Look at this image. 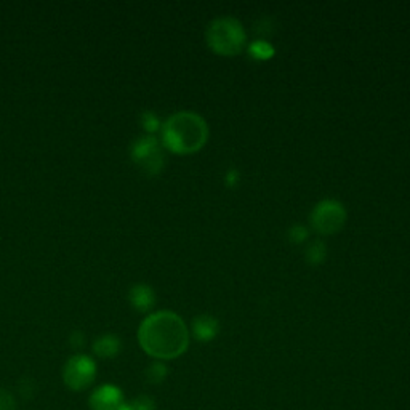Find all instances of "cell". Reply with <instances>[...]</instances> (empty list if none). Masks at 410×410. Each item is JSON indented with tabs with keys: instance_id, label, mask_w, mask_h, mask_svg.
<instances>
[{
	"instance_id": "cell-1",
	"label": "cell",
	"mask_w": 410,
	"mask_h": 410,
	"mask_svg": "<svg viewBox=\"0 0 410 410\" xmlns=\"http://www.w3.org/2000/svg\"><path fill=\"white\" fill-rule=\"evenodd\" d=\"M138 341L146 355L170 361L186 352L190 346V330L176 312L157 311L141 322Z\"/></svg>"
},
{
	"instance_id": "cell-2",
	"label": "cell",
	"mask_w": 410,
	"mask_h": 410,
	"mask_svg": "<svg viewBox=\"0 0 410 410\" xmlns=\"http://www.w3.org/2000/svg\"><path fill=\"white\" fill-rule=\"evenodd\" d=\"M209 127L202 116L191 111L172 114L162 127V145L175 154H194L207 143Z\"/></svg>"
},
{
	"instance_id": "cell-3",
	"label": "cell",
	"mask_w": 410,
	"mask_h": 410,
	"mask_svg": "<svg viewBox=\"0 0 410 410\" xmlns=\"http://www.w3.org/2000/svg\"><path fill=\"white\" fill-rule=\"evenodd\" d=\"M205 37L209 48L220 56H236L242 53L247 45L242 22L231 16H223L210 22Z\"/></svg>"
},
{
	"instance_id": "cell-4",
	"label": "cell",
	"mask_w": 410,
	"mask_h": 410,
	"mask_svg": "<svg viewBox=\"0 0 410 410\" xmlns=\"http://www.w3.org/2000/svg\"><path fill=\"white\" fill-rule=\"evenodd\" d=\"M346 221V210L343 204L335 199H324L311 210L310 225L321 236H333L343 230Z\"/></svg>"
},
{
	"instance_id": "cell-5",
	"label": "cell",
	"mask_w": 410,
	"mask_h": 410,
	"mask_svg": "<svg viewBox=\"0 0 410 410\" xmlns=\"http://www.w3.org/2000/svg\"><path fill=\"white\" fill-rule=\"evenodd\" d=\"M96 364L90 356L76 355L67 359L62 369V381L72 391H84L95 381Z\"/></svg>"
},
{
	"instance_id": "cell-6",
	"label": "cell",
	"mask_w": 410,
	"mask_h": 410,
	"mask_svg": "<svg viewBox=\"0 0 410 410\" xmlns=\"http://www.w3.org/2000/svg\"><path fill=\"white\" fill-rule=\"evenodd\" d=\"M132 159L147 175H157L165 162L162 146L151 135L141 136L132 146Z\"/></svg>"
},
{
	"instance_id": "cell-7",
	"label": "cell",
	"mask_w": 410,
	"mask_h": 410,
	"mask_svg": "<svg viewBox=\"0 0 410 410\" xmlns=\"http://www.w3.org/2000/svg\"><path fill=\"white\" fill-rule=\"evenodd\" d=\"M124 404V395L116 385H102L90 395L88 406L92 410H117Z\"/></svg>"
},
{
	"instance_id": "cell-8",
	"label": "cell",
	"mask_w": 410,
	"mask_h": 410,
	"mask_svg": "<svg viewBox=\"0 0 410 410\" xmlns=\"http://www.w3.org/2000/svg\"><path fill=\"white\" fill-rule=\"evenodd\" d=\"M191 330L192 337L202 341V343H207V341H212L216 338V335L220 332V322L218 319L213 316L201 315L192 319Z\"/></svg>"
},
{
	"instance_id": "cell-9",
	"label": "cell",
	"mask_w": 410,
	"mask_h": 410,
	"mask_svg": "<svg viewBox=\"0 0 410 410\" xmlns=\"http://www.w3.org/2000/svg\"><path fill=\"white\" fill-rule=\"evenodd\" d=\"M128 298L130 303L135 306V310H138L141 312L150 311L154 303H156V297H154L152 289L150 286H146V284H136V286L130 289Z\"/></svg>"
},
{
	"instance_id": "cell-10",
	"label": "cell",
	"mask_w": 410,
	"mask_h": 410,
	"mask_svg": "<svg viewBox=\"0 0 410 410\" xmlns=\"http://www.w3.org/2000/svg\"><path fill=\"white\" fill-rule=\"evenodd\" d=\"M122 350V343L119 337L112 333H106V335H101L95 340L93 343V351L96 356H100L102 359H112L116 357L119 352Z\"/></svg>"
},
{
	"instance_id": "cell-11",
	"label": "cell",
	"mask_w": 410,
	"mask_h": 410,
	"mask_svg": "<svg viewBox=\"0 0 410 410\" xmlns=\"http://www.w3.org/2000/svg\"><path fill=\"white\" fill-rule=\"evenodd\" d=\"M275 47L272 45L265 41V39H256L252 44L249 45V55L252 56L253 60H258V61H266L275 56Z\"/></svg>"
},
{
	"instance_id": "cell-12",
	"label": "cell",
	"mask_w": 410,
	"mask_h": 410,
	"mask_svg": "<svg viewBox=\"0 0 410 410\" xmlns=\"http://www.w3.org/2000/svg\"><path fill=\"white\" fill-rule=\"evenodd\" d=\"M327 247L322 241H312L305 250V258L311 266H319L326 261Z\"/></svg>"
},
{
	"instance_id": "cell-13",
	"label": "cell",
	"mask_w": 410,
	"mask_h": 410,
	"mask_svg": "<svg viewBox=\"0 0 410 410\" xmlns=\"http://www.w3.org/2000/svg\"><path fill=\"white\" fill-rule=\"evenodd\" d=\"M167 375H168V369L162 362H152L151 366L146 369V380H147V383H151V385L162 383V381L167 378Z\"/></svg>"
},
{
	"instance_id": "cell-14",
	"label": "cell",
	"mask_w": 410,
	"mask_h": 410,
	"mask_svg": "<svg viewBox=\"0 0 410 410\" xmlns=\"http://www.w3.org/2000/svg\"><path fill=\"white\" fill-rule=\"evenodd\" d=\"M308 239H310V230L303 225H293L289 230V241L292 242L293 246L305 244Z\"/></svg>"
},
{
	"instance_id": "cell-15",
	"label": "cell",
	"mask_w": 410,
	"mask_h": 410,
	"mask_svg": "<svg viewBox=\"0 0 410 410\" xmlns=\"http://www.w3.org/2000/svg\"><path fill=\"white\" fill-rule=\"evenodd\" d=\"M141 125H143V128L147 133H154L161 127V122H159V119L154 112H143L141 114Z\"/></svg>"
},
{
	"instance_id": "cell-16",
	"label": "cell",
	"mask_w": 410,
	"mask_h": 410,
	"mask_svg": "<svg viewBox=\"0 0 410 410\" xmlns=\"http://www.w3.org/2000/svg\"><path fill=\"white\" fill-rule=\"evenodd\" d=\"M18 404H16V397L11 395L8 390L0 388V410H16Z\"/></svg>"
},
{
	"instance_id": "cell-17",
	"label": "cell",
	"mask_w": 410,
	"mask_h": 410,
	"mask_svg": "<svg viewBox=\"0 0 410 410\" xmlns=\"http://www.w3.org/2000/svg\"><path fill=\"white\" fill-rule=\"evenodd\" d=\"M133 410H156V401L150 396H138L132 402Z\"/></svg>"
},
{
	"instance_id": "cell-18",
	"label": "cell",
	"mask_w": 410,
	"mask_h": 410,
	"mask_svg": "<svg viewBox=\"0 0 410 410\" xmlns=\"http://www.w3.org/2000/svg\"><path fill=\"white\" fill-rule=\"evenodd\" d=\"M239 181H241V173L237 172L236 168H230L227 172L225 173V185L226 187H236L239 185Z\"/></svg>"
},
{
	"instance_id": "cell-19",
	"label": "cell",
	"mask_w": 410,
	"mask_h": 410,
	"mask_svg": "<svg viewBox=\"0 0 410 410\" xmlns=\"http://www.w3.org/2000/svg\"><path fill=\"white\" fill-rule=\"evenodd\" d=\"M20 392L25 399H31L32 392H34V383L29 378H22L20 383Z\"/></svg>"
},
{
	"instance_id": "cell-20",
	"label": "cell",
	"mask_w": 410,
	"mask_h": 410,
	"mask_svg": "<svg viewBox=\"0 0 410 410\" xmlns=\"http://www.w3.org/2000/svg\"><path fill=\"white\" fill-rule=\"evenodd\" d=\"M85 343V337L82 332H72L71 335V346L72 348H82Z\"/></svg>"
},
{
	"instance_id": "cell-21",
	"label": "cell",
	"mask_w": 410,
	"mask_h": 410,
	"mask_svg": "<svg viewBox=\"0 0 410 410\" xmlns=\"http://www.w3.org/2000/svg\"><path fill=\"white\" fill-rule=\"evenodd\" d=\"M117 410H133V407H132V402H130V404H128V402H125V401H124V404H122V406H121V407H119Z\"/></svg>"
}]
</instances>
